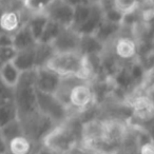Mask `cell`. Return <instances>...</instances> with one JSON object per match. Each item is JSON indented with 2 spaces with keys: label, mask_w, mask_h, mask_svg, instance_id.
I'll use <instances>...</instances> for the list:
<instances>
[{
  "label": "cell",
  "mask_w": 154,
  "mask_h": 154,
  "mask_svg": "<svg viewBox=\"0 0 154 154\" xmlns=\"http://www.w3.org/2000/svg\"><path fill=\"white\" fill-rule=\"evenodd\" d=\"M45 66L61 77L77 76L86 80L91 77L86 57L78 51L54 53Z\"/></svg>",
  "instance_id": "1"
},
{
  "label": "cell",
  "mask_w": 154,
  "mask_h": 154,
  "mask_svg": "<svg viewBox=\"0 0 154 154\" xmlns=\"http://www.w3.org/2000/svg\"><path fill=\"white\" fill-rule=\"evenodd\" d=\"M41 145L49 148L56 154H68L78 147V136L70 124H58L45 135Z\"/></svg>",
  "instance_id": "2"
},
{
  "label": "cell",
  "mask_w": 154,
  "mask_h": 154,
  "mask_svg": "<svg viewBox=\"0 0 154 154\" xmlns=\"http://www.w3.org/2000/svg\"><path fill=\"white\" fill-rule=\"evenodd\" d=\"M36 106L39 113L49 117L56 125L63 122L68 115L69 110L53 94H47L36 90Z\"/></svg>",
  "instance_id": "3"
},
{
  "label": "cell",
  "mask_w": 154,
  "mask_h": 154,
  "mask_svg": "<svg viewBox=\"0 0 154 154\" xmlns=\"http://www.w3.org/2000/svg\"><path fill=\"white\" fill-rule=\"evenodd\" d=\"M95 90L92 88L88 80L80 79L70 89L68 98L69 110L86 111L95 101Z\"/></svg>",
  "instance_id": "4"
},
{
  "label": "cell",
  "mask_w": 154,
  "mask_h": 154,
  "mask_svg": "<svg viewBox=\"0 0 154 154\" xmlns=\"http://www.w3.org/2000/svg\"><path fill=\"white\" fill-rule=\"evenodd\" d=\"M62 77L45 66L35 69L34 86L39 92L47 94H55Z\"/></svg>",
  "instance_id": "5"
},
{
  "label": "cell",
  "mask_w": 154,
  "mask_h": 154,
  "mask_svg": "<svg viewBox=\"0 0 154 154\" xmlns=\"http://www.w3.org/2000/svg\"><path fill=\"white\" fill-rule=\"evenodd\" d=\"M111 42H113V54L119 60L132 61L138 56V41L133 36L119 34Z\"/></svg>",
  "instance_id": "6"
},
{
  "label": "cell",
  "mask_w": 154,
  "mask_h": 154,
  "mask_svg": "<svg viewBox=\"0 0 154 154\" xmlns=\"http://www.w3.org/2000/svg\"><path fill=\"white\" fill-rule=\"evenodd\" d=\"M74 8L70 7L62 0H53L43 13L50 20L57 22L62 28H70L72 26Z\"/></svg>",
  "instance_id": "7"
},
{
  "label": "cell",
  "mask_w": 154,
  "mask_h": 154,
  "mask_svg": "<svg viewBox=\"0 0 154 154\" xmlns=\"http://www.w3.org/2000/svg\"><path fill=\"white\" fill-rule=\"evenodd\" d=\"M82 35L73 28H63L56 39L51 43L54 52H79Z\"/></svg>",
  "instance_id": "8"
},
{
  "label": "cell",
  "mask_w": 154,
  "mask_h": 154,
  "mask_svg": "<svg viewBox=\"0 0 154 154\" xmlns=\"http://www.w3.org/2000/svg\"><path fill=\"white\" fill-rule=\"evenodd\" d=\"M103 20V9L100 2H91V13L87 20L77 29L80 35H92Z\"/></svg>",
  "instance_id": "9"
},
{
  "label": "cell",
  "mask_w": 154,
  "mask_h": 154,
  "mask_svg": "<svg viewBox=\"0 0 154 154\" xmlns=\"http://www.w3.org/2000/svg\"><path fill=\"white\" fill-rule=\"evenodd\" d=\"M13 63L21 73L34 71L36 66V45L26 50L17 51L12 59Z\"/></svg>",
  "instance_id": "10"
},
{
  "label": "cell",
  "mask_w": 154,
  "mask_h": 154,
  "mask_svg": "<svg viewBox=\"0 0 154 154\" xmlns=\"http://www.w3.org/2000/svg\"><path fill=\"white\" fill-rule=\"evenodd\" d=\"M24 22L21 13L15 10H5L0 15V32L13 35Z\"/></svg>",
  "instance_id": "11"
},
{
  "label": "cell",
  "mask_w": 154,
  "mask_h": 154,
  "mask_svg": "<svg viewBox=\"0 0 154 154\" xmlns=\"http://www.w3.org/2000/svg\"><path fill=\"white\" fill-rule=\"evenodd\" d=\"M133 115L140 122H149L153 116V103L147 95H140L133 99L132 103Z\"/></svg>",
  "instance_id": "12"
},
{
  "label": "cell",
  "mask_w": 154,
  "mask_h": 154,
  "mask_svg": "<svg viewBox=\"0 0 154 154\" xmlns=\"http://www.w3.org/2000/svg\"><path fill=\"white\" fill-rule=\"evenodd\" d=\"M35 145L36 141L26 134H21L8 141V152L9 154H34L37 150Z\"/></svg>",
  "instance_id": "13"
},
{
  "label": "cell",
  "mask_w": 154,
  "mask_h": 154,
  "mask_svg": "<svg viewBox=\"0 0 154 154\" xmlns=\"http://www.w3.org/2000/svg\"><path fill=\"white\" fill-rule=\"evenodd\" d=\"M120 31H122V24L112 23L103 20L92 35H94L103 45H106L111 42L116 36H118L120 34Z\"/></svg>",
  "instance_id": "14"
},
{
  "label": "cell",
  "mask_w": 154,
  "mask_h": 154,
  "mask_svg": "<svg viewBox=\"0 0 154 154\" xmlns=\"http://www.w3.org/2000/svg\"><path fill=\"white\" fill-rule=\"evenodd\" d=\"M36 40L33 37L29 26L23 23L13 35H12V47L16 51H21L36 45Z\"/></svg>",
  "instance_id": "15"
},
{
  "label": "cell",
  "mask_w": 154,
  "mask_h": 154,
  "mask_svg": "<svg viewBox=\"0 0 154 154\" xmlns=\"http://www.w3.org/2000/svg\"><path fill=\"white\" fill-rule=\"evenodd\" d=\"M20 77H21V72L16 68L12 60L0 64V80L8 88L14 90L19 82Z\"/></svg>",
  "instance_id": "16"
},
{
  "label": "cell",
  "mask_w": 154,
  "mask_h": 154,
  "mask_svg": "<svg viewBox=\"0 0 154 154\" xmlns=\"http://www.w3.org/2000/svg\"><path fill=\"white\" fill-rule=\"evenodd\" d=\"M106 45H103L94 35H82L80 37L79 52L82 55L103 54Z\"/></svg>",
  "instance_id": "17"
},
{
  "label": "cell",
  "mask_w": 154,
  "mask_h": 154,
  "mask_svg": "<svg viewBox=\"0 0 154 154\" xmlns=\"http://www.w3.org/2000/svg\"><path fill=\"white\" fill-rule=\"evenodd\" d=\"M48 20H49V18L47 17L45 13H31V16L26 21V26H29L36 42H38Z\"/></svg>",
  "instance_id": "18"
},
{
  "label": "cell",
  "mask_w": 154,
  "mask_h": 154,
  "mask_svg": "<svg viewBox=\"0 0 154 154\" xmlns=\"http://www.w3.org/2000/svg\"><path fill=\"white\" fill-rule=\"evenodd\" d=\"M21 134H24V131L22 128L21 122L18 117L10 120L9 122H7L0 128V135L7 140V143L11 140L13 137Z\"/></svg>",
  "instance_id": "19"
},
{
  "label": "cell",
  "mask_w": 154,
  "mask_h": 154,
  "mask_svg": "<svg viewBox=\"0 0 154 154\" xmlns=\"http://www.w3.org/2000/svg\"><path fill=\"white\" fill-rule=\"evenodd\" d=\"M62 26L60 24H58L57 22L53 21V20H48L47 24H45L43 32L41 34L40 38L38 40V43H42V45H51L54 40L56 39V37L59 35V33L61 32Z\"/></svg>",
  "instance_id": "20"
},
{
  "label": "cell",
  "mask_w": 154,
  "mask_h": 154,
  "mask_svg": "<svg viewBox=\"0 0 154 154\" xmlns=\"http://www.w3.org/2000/svg\"><path fill=\"white\" fill-rule=\"evenodd\" d=\"M90 13H91V3L75 7L74 11H73V20H72L71 28H73L74 30H77V29L86 21L87 18L90 15Z\"/></svg>",
  "instance_id": "21"
},
{
  "label": "cell",
  "mask_w": 154,
  "mask_h": 154,
  "mask_svg": "<svg viewBox=\"0 0 154 154\" xmlns=\"http://www.w3.org/2000/svg\"><path fill=\"white\" fill-rule=\"evenodd\" d=\"M53 0H26L24 7L31 13H43Z\"/></svg>",
  "instance_id": "22"
},
{
  "label": "cell",
  "mask_w": 154,
  "mask_h": 154,
  "mask_svg": "<svg viewBox=\"0 0 154 154\" xmlns=\"http://www.w3.org/2000/svg\"><path fill=\"white\" fill-rule=\"evenodd\" d=\"M103 20L112 22V23L122 24L124 14L118 11L117 9H115L113 7V5H109L107 8H103Z\"/></svg>",
  "instance_id": "23"
},
{
  "label": "cell",
  "mask_w": 154,
  "mask_h": 154,
  "mask_svg": "<svg viewBox=\"0 0 154 154\" xmlns=\"http://www.w3.org/2000/svg\"><path fill=\"white\" fill-rule=\"evenodd\" d=\"M113 7L122 14L138 8V0H112Z\"/></svg>",
  "instance_id": "24"
},
{
  "label": "cell",
  "mask_w": 154,
  "mask_h": 154,
  "mask_svg": "<svg viewBox=\"0 0 154 154\" xmlns=\"http://www.w3.org/2000/svg\"><path fill=\"white\" fill-rule=\"evenodd\" d=\"M138 154H154L153 150V143L152 139L147 141H143L138 147Z\"/></svg>",
  "instance_id": "25"
},
{
  "label": "cell",
  "mask_w": 154,
  "mask_h": 154,
  "mask_svg": "<svg viewBox=\"0 0 154 154\" xmlns=\"http://www.w3.org/2000/svg\"><path fill=\"white\" fill-rule=\"evenodd\" d=\"M62 1L66 2V5H69L72 8L78 7V5H88V3H91L90 0H62Z\"/></svg>",
  "instance_id": "26"
},
{
  "label": "cell",
  "mask_w": 154,
  "mask_h": 154,
  "mask_svg": "<svg viewBox=\"0 0 154 154\" xmlns=\"http://www.w3.org/2000/svg\"><path fill=\"white\" fill-rule=\"evenodd\" d=\"M0 154H9V152H8V143L1 135H0Z\"/></svg>",
  "instance_id": "27"
},
{
  "label": "cell",
  "mask_w": 154,
  "mask_h": 154,
  "mask_svg": "<svg viewBox=\"0 0 154 154\" xmlns=\"http://www.w3.org/2000/svg\"><path fill=\"white\" fill-rule=\"evenodd\" d=\"M34 154H56V153L52 151V150H50L49 148H47L43 145H41V147L37 148V150L35 151Z\"/></svg>",
  "instance_id": "28"
},
{
  "label": "cell",
  "mask_w": 154,
  "mask_h": 154,
  "mask_svg": "<svg viewBox=\"0 0 154 154\" xmlns=\"http://www.w3.org/2000/svg\"><path fill=\"white\" fill-rule=\"evenodd\" d=\"M19 1H21V2H22V3H23V2H24V1H26V0H19Z\"/></svg>",
  "instance_id": "29"
}]
</instances>
